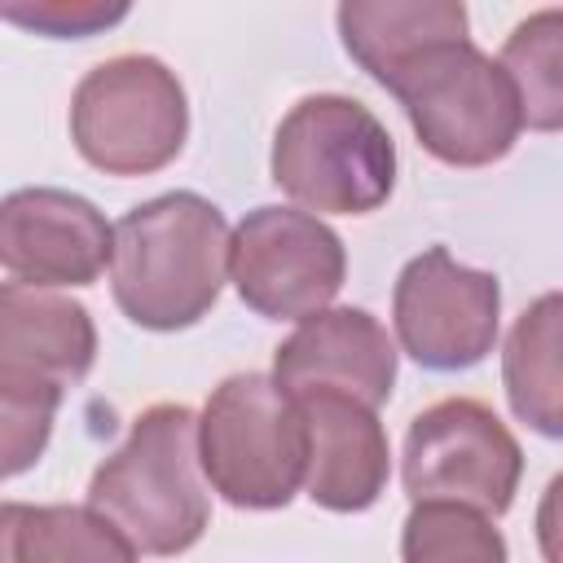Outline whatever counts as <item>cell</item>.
Returning a JSON list of instances; mask_svg holds the SVG:
<instances>
[{
  "label": "cell",
  "mask_w": 563,
  "mask_h": 563,
  "mask_svg": "<svg viewBox=\"0 0 563 563\" xmlns=\"http://www.w3.org/2000/svg\"><path fill=\"white\" fill-rule=\"evenodd\" d=\"M233 233L224 211L194 189L158 194L114 224L110 290L141 330H185L202 321L229 273Z\"/></svg>",
  "instance_id": "cell-1"
},
{
  "label": "cell",
  "mask_w": 563,
  "mask_h": 563,
  "mask_svg": "<svg viewBox=\"0 0 563 563\" xmlns=\"http://www.w3.org/2000/svg\"><path fill=\"white\" fill-rule=\"evenodd\" d=\"M198 466V413L189 405H150L92 471L88 506L114 519L141 554H185L211 523Z\"/></svg>",
  "instance_id": "cell-2"
},
{
  "label": "cell",
  "mask_w": 563,
  "mask_h": 563,
  "mask_svg": "<svg viewBox=\"0 0 563 563\" xmlns=\"http://www.w3.org/2000/svg\"><path fill=\"white\" fill-rule=\"evenodd\" d=\"M198 457L229 506L282 510L308 479V427L295 396L273 374H229L202 405Z\"/></svg>",
  "instance_id": "cell-3"
},
{
  "label": "cell",
  "mask_w": 563,
  "mask_h": 563,
  "mask_svg": "<svg viewBox=\"0 0 563 563\" xmlns=\"http://www.w3.org/2000/svg\"><path fill=\"white\" fill-rule=\"evenodd\" d=\"M268 167L308 211L369 216L396 189V141L356 97L312 92L277 123Z\"/></svg>",
  "instance_id": "cell-4"
},
{
  "label": "cell",
  "mask_w": 563,
  "mask_h": 563,
  "mask_svg": "<svg viewBox=\"0 0 563 563\" xmlns=\"http://www.w3.org/2000/svg\"><path fill=\"white\" fill-rule=\"evenodd\" d=\"M387 92L400 101L418 145L449 167H488L506 158L523 132L510 75L484 48L444 40L396 70Z\"/></svg>",
  "instance_id": "cell-5"
},
{
  "label": "cell",
  "mask_w": 563,
  "mask_h": 563,
  "mask_svg": "<svg viewBox=\"0 0 563 563\" xmlns=\"http://www.w3.org/2000/svg\"><path fill=\"white\" fill-rule=\"evenodd\" d=\"M189 136V101L158 57L123 53L92 66L70 97V141L106 176H150Z\"/></svg>",
  "instance_id": "cell-6"
},
{
  "label": "cell",
  "mask_w": 563,
  "mask_h": 563,
  "mask_svg": "<svg viewBox=\"0 0 563 563\" xmlns=\"http://www.w3.org/2000/svg\"><path fill=\"white\" fill-rule=\"evenodd\" d=\"M519 475L523 449L484 400H435L405 431L400 479L409 501H462L497 519L510 510Z\"/></svg>",
  "instance_id": "cell-7"
},
{
  "label": "cell",
  "mask_w": 563,
  "mask_h": 563,
  "mask_svg": "<svg viewBox=\"0 0 563 563\" xmlns=\"http://www.w3.org/2000/svg\"><path fill=\"white\" fill-rule=\"evenodd\" d=\"M229 273L242 303L268 321H308L347 277L343 238L299 207H255L233 229Z\"/></svg>",
  "instance_id": "cell-8"
},
{
  "label": "cell",
  "mask_w": 563,
  "mask_h": 563,
  "mask_svg": "<svg viewBox=\"0 0 563 563\" xmlns=\"http://www.w3.org/2000/svg\"><path fill=\"white\" fill-rule=\"evenodd\" d=\"M501 286L484 268H466L449 246L413 255L391 290V321L400 347L435 374L479 365L497 343Z\"/></svg>",
  "instance_id": "cell-9"
},
{
  "label": "cell",
  "mask_w": 563,
  "mask_h": 563,
  "mask_svg": "<svg viewBox=\"0 0 563 563\" xmlns=\"http://www.w3.org/2000/svg\"><path fill=\"white\" fill-rule=\"evenodd\" d=\"M0 264L9 282L92 286L114 264V229L106 216L70 189H13L0 202Z\"/></svg>",
  "instance_id": "cell-10"
},
{
  "label": "cell",
  "mask_w": 563,
  "mask_h": 563,
  "mask_svg": "<svg viewBox=\"0 0 563 563\" xmlns=\"http://www.w3.org/2000/svg\"><path fill=\"white\" fill-rule=\"evenodd\" d=\"M295 405L308 427V497L334 515L369 510L391 475V449L378 409L334 387L295 391Z\"/></svg>",
  "instance_id": "cell-11"
},
{
  "label": "cell",
  "mask_w": 563,
  "mask_h": 563,
  "mask_svg": "<svg viewBox=\"0 0 563 563\" xmlns=\"http://www.w3.org/2000/svg\"><path fill=\"white\" fill-rule=\"evenodd\" d=\"M273 378L295 396L312 387L352 391L365 405H383L396 387V347L378 317L365 308H325L273 352Z\"/></svg>",
  "instance_id": "cell-12"
},
{
  "label": "cell",
  "mask_w": 563,
  "mask_h": 563,
  "mask_svg": "<svg viewBox=\"0 0 563 563\" xmlns=\"http://www.w3.org/2000/svg\"><path fill=\"white\" fill-rule=\"evenodd\" d=\"M97 361V325L84 303L22 282L0 286V383L75 387Z\"/></svg>",
  "instance_id": "cell-13"
},
{
  "label": "cell",
  "mask_w": 563,
  "mask_h": 563,
  "mask_svg": "<svg viewBox=\"0 0 563 563\" xmlns=\"http://www.w3.org/2000/svg\"><path fill=\"white\" fill-rule=\"evenodd\" d=\"M334 18L347 57L383 88L422 48L466 40V9L457 0H343Z\"/></svg>",
  "instance_id": "cell-14"
},
{
  "label": "cell",
  "mask_w": 563,
  "mask_h": 563,
  "mask_svg": "<svg viewBox=\"0 0 563 563\" xmlns=\"http://www.w3.org/2000/svg\"><path fill=\"white\" fill-rule=\"evenodd\" d=\"M501 383L510 413L537 435L563 440V290L532 299L506 334Z\"/></svg>",
  "instance_id": "cell-15"
},
{
  "label": "cell",
  "mask_w": 563,
  "mask_h": 563,
  "mask_svg": "<svg viewBox=\"0 0 563 563\" xmlns=\"http://www.w3.org/2000/svg\"><path fill=\"white\" fill-rule=\"evenodd\" d=\"M141 550L92 506H0V563H141Z\"/></svg>",
  "instance_id": "cell-16"
},
{
  "label": "cell",
  "mask_w": 563,
  "mask_h": 563,
  "mask_svg": "<svg viewBox=\"0 0 563 563\" xmlns=\"http://www.w3.org/2000/svg\"><path fill=\"white\" fill-rule=\"evenodd\" d=\"M497 62L519 92L523 128L563 132V9L528 13L506 35Z\"/></svg>",
  "instance_id": "cell-17"
},
{
  "label": "cell",
  "mask_w": 563,
  "mask_h": 563,
  "mask_svg": "<svg viewBox=\"0 0 563 563\" xmlns=\"http://www.w3.org/2000/svg\"><path fill=\"white\" fill-rule=\"evenodd\" d=\"M400 563H506V537L475 506L413 501L400 528Z\"/></svg>",
  "instance_id": "cell-18"
},
{
  "label": "cell",
  "mask_w": 563,
  "mask_h": 563,
  "mask_svg": "<svg viewBox=\"0 0 563 563\" xmlns=\"http://www.w3.org/2000/svg\"><path fill=\"white\" fill-rule=\"evenodd\" d=\"M0 13L18 26L53 35V40H84V35H97L114 22H123L128 4L123 0H35V4L4 0Z\"/></svg>",
  "instance_id": "cell-19"
},
{
  "label": "cell",
  "mask_w": 563,
  "mask_h": 563,
  "mask_svg": "<svg viewBox=\"0 0 563 563\" xmlns=\"http://www.w3.org/2000/svg\"><path fill=\"white\" fill-rule=\"evenodd\" d=\"M537 550L545 563H563V471L545 484L537 501Z\"/></svg>",
  "instance_id": "cell-20"
}]
</instances>
